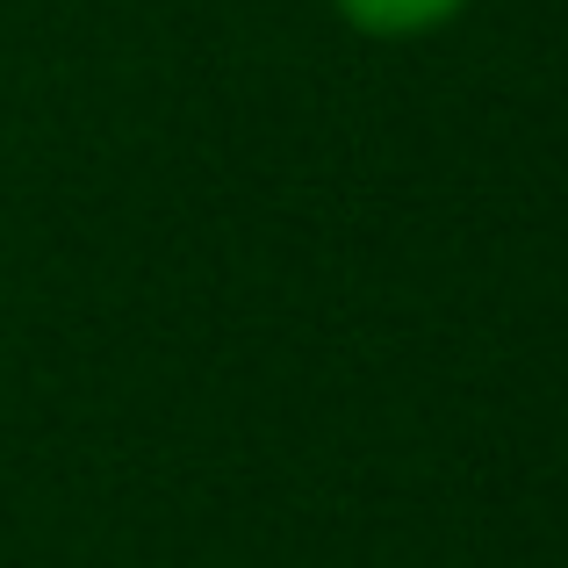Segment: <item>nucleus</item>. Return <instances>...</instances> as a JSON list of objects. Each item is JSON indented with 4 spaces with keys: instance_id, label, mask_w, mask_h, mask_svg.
I'll use <instances>...</instances> for the list:
<instances>
[{
    "instance_id": "obj_1",
    "label": "nucleus",
    "mask_w": 568,
    "mask_h": 568,
    "mask_svg": "<svg viewBox=\"0 0 568 568\" xmlns=\"http://www.w3.org/2000/svg\"><path fill=\"white\" fill-rule=\"evenodd\" d=\"M361 37H382V43H403V37H432L446 29L468 0H332Z\"/></svg>"
}]
</instances>
